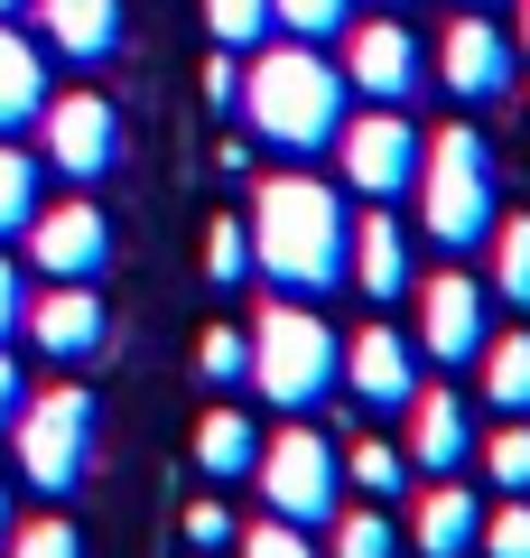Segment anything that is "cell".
I'll return each mask as SVG.
<instances>
[{
    "label": "cell",
    "instance_id": "7c38bea8",
    "mask_svg": "<svg viewBox=\"0 0 530 558\" xmlns=\"http://www.w3.org/2000/svg\"><path fill=\"white\" fill-rule=\"evenodd\" d=\"M28 260H38L47 279H103V260H112L103 205H38V215H28Z\"/></svg>",
    "mask_w": 530,
    "mask_h": 558
},
{
    "label": "cell",
    "instance_id": "f1b7e54d",
    "mask_svg": "<svg viewBox=\"0 0 530 558\" xmlns=\"http://www.w3.org/2000/svg\"><path fill=\"white\" fill-rule=\"evenodd\" d=\"M345 10L353 0H270V28H289V38H335V28H345Z\"/></svg>",
    "mask_w": 530,
    "mask_h": 558
},
{
    "label": "cell",
    "instance_id": "9a60e30c",
    "mask_svg": "<svg viewBox=\"0 0 530 558\" xmlns=\"http://www.w3.org/2000/svg\"><path fill=\"white\" fill-rule=\"evenodd\" d=\"M345 391L363 400V410H410L419 354L392 336V326H363V336H345Z\"/></svg>",
    "mask_w": 530,
    "mask_h": 558
},
{
    "label": "cell",
    "instance_id": "ab89813d",
    "mask_svg": "<svg viewBox=\"0 0 530 558\" xmlns=\"http://www.w3.org/2000/svg\"><path fill=\"white\" fill-rule=\"evenodd\" d=\"M0 10H28V0H0Z\"/></svg>",
    "mask_w": 530,
    "mask_h": 558
},
{
    "label": "cell",
    "instance_id": "30bf717a",
    "mask_svg": "<svg viewBox=\"0 0 530 558\" xmlns=\"http://www.w3.org/2000/svg\"><path fill=\"white\" fill-rule=\"evenodd\" d=\"M511 57H521V47H511L493 20H474V10H466V20H447V38H437V84H447L456 102L484 112V102L511 94Z\"/></svg>",
    "mask_w": 530,
    "mask_h": 558
},
{
    "label": "cell",
    "instance_id": "74e56055",
    "mask_svg": "<svg viewBox=\"0 0 530 558\" xmlns=\"http://www.w3.org/2000/svg\"><path fill=\"white\" fill-rule=\"evenodd\" d=\"M511 47H521V57H530V0H521V28H511Z\"/></svg>",
    "mask_w": 530,
    "mask_h": 558
},
{
    "label": "cell",
    "instance_id": "d6a6232c",
    "mask_svg": "<svg viewBox=\"0 0 530 558\" xmlns=\"http://www.w3.org/2000/svg\"><path fill=\"white\" fill-rule=\"evenodd\" d=\"M242 558H316V539L298 521H261V531H242Z\"/></svg>",
    "mask_w": 530,
    "mask_h": 558
},
{
    "label": "cell",
    "instance_id": "8fae6325",
    "mask_svg": "<svg viewBox=\"0 0 530 558\" xmlns=\"http://www.w3.org/2000/svg\"><path fill=\"white\" fill-rule=\"evenodd\" d=\"M345 84L363 102H410L419 84H429V57H419V38L400 20H373V28L345 38Z\"/></svg>",
    "mask_w": 530,
    "mask_h": 558
},
{
    "label": "cell",
    "instance_id": "e575fe53",
    "mask_svg": "<svg viewBox=\"0 0 530 558\" xmlns=\"http://www.w3.org/2000/svg\"><path fill=\"white\" fill-rule=\"evenodd\" d=\"M186 539H196V549H224V539H233V512H224V502H196V512H186Z\"/></svg>",
    "mask_w": 530,
    "mask_h": 558
},
{
    "label": "cell",
    "instance_id": "7402d4cb",
    "mask_svg": "<svg viewBox=\"0 0 530 558\" xmlns=\"http://www.w3.org/2000/svg\"><path fill=\"white\" fill-rule=\"evenodd\" d=\"M345 475L363 484L373 502H400V494H410V447H392V438H363V447H345Z\"/></svg>",
    "mask_w": 530,
    "mask_h": 558
},
{
    "label": "cell",
    "instance_id": "d590c367",
    "mask_svg": "<svg viewBox=\"0 0 530 558\" xmlns=\"http://www.w3.org/2000/svg\"><path fill=\"white\" fill-rule=\"evenodd\" d=\"M20 317H28V289H20V270H10V260H0V344L20 336Z\"/></svg>",
    "mask_w": 530,
    "mask_h": 558
},
{
    "label": "cell",
    "instance_id": "2e32d148",
    "mask_svg": "<svg viewBox=\"0 0 530 558\" xmlns=\"http://www.w3.org/2000/svg\"><path fill=\"white\" fill-rule=\"evenodd\" d=\"M474 539H484V502L466 494V475H437L410 512V549L419 558H466Z\"/></svg>",
    "mask_w": 530,
    "mask_h": 558
},
{
    "label": "cell",
    "instance_id": "f546056e",
    "mask_svg": "<svg viewBox=\"0 0 530 558\" xmlns=\"http://www.w3.org/2000/svg\"><path fill=\"white\" fill-rule=\"evenodd\" d=\"M484 558H530V494H503V512H484Z\"/></svg>",
    "mask_w": 530,
    "mask_h": 558
},
{
    "label": "cell",
    "instance_id": "5bb4252c",
    "mask_svg": "<svg viewBox=\"0 0 530 558\" xmlns=\"http://www.w3.org/2000/svg\"><path fill=\"white\" fill-rule=\"evenodd\" d=\"M20 326L38 336V354H57V363L103 354V336H112V317H103V299H94V279H57L47 299H28Z\"/></svg>",
    "mask_w": 530,
    "mask_h": 558
},
{
    "label": "cell",
    "instance_id": "e0dca14e",
    "mask_svg": "<svg viewBox=\"0 0 530 558\" xmlns=\"http://www.w3.org/2000/svg\"><path fill=\"white\" fill-rule=\"evenodd\" d=\"M38 28H47L57 57L103 65V57L121 47V0H38Z\"/></svg>",
    "mask_w": 530,
    "mask_h": 558
},
{
    "label": "cell",
    "instance_id": "603a6c76",
    "mask_svg": "<svg viewBox=\"0 0 530 558\" xmlns=\"http://www.w3.org/2000/svg\"><path fill=\"white\" fill-rule=\"evenodd\" d=\"M493 299L503 307H530V215H511V223H493Z\"/></svg>",
    "mask_w": 530,
    "mask_h": 558
},
{
    "label": "cell",
    "instance_id": "484cf974",
    "mask_svg": "<svg viewBox=\"0 0 530 558\" xmlns=\"http://www.w3.org/2000/svg\"><path fill=\"white\" fill-rule=\"evenodd\" d=\"M242 270H252V233H242V215H215V223H205V279L233 289Z\"/></svg>",
    "mask_w": 530,
    "mask_h": 558
},
{
    "label": "cell",
    "instance_id": "9c48e42d",
    "mask_svg": "<svg viewBox=\"0 0 530 558\" xmlns=\"http://www.w3.org/2000/svg\"><path fill=\"white\" fill-rule=\"evenodd\" d=\"M38 131H47V168H65L75 186H94L103 168L121 159V121H112L103 94H47Z\"/></svg>",
    "mask_w": 530,
    "mask_h": 558
},
{
    "label": "cell",
    "instance_id": "8d00e7d4",
    "mask_svg": "<svg viewBox=\"0 0 530 558\" xmlns=\"http://www.w3.org/2000/svg\"><path fill=\"white\" fill-rule=\"evenodd\" d=\"M10 418H20V363L0 354V438H10Z\"/></svg>",
    "mask_w": 530,
    "mask_h": 558
},
{
    "label": "cell",
    "instance_id": "44dd1931",
    "mask_svg": "<svg viewBox=\"0 0 530 558\" xmlns=\"http://www.w3.org/2000/svg\"><path fill=\"white\" fill-rule=\"evenodd\" d=\"M474 363H484V400H493V410L530 418V326H521V336H493Z\"/></svg>",
    "mask_w": 530,
    "mask_h": 558
},
{
    "label": "cell",
    "instance_id": "836d02e7",
    "mask_svg": "<svg viewBox=\"0 0 530 558\" xmlns=\"http://www.w3.org/2000/svg\"><path fill=\"white\" fill-rule=\"evenodd\" d=\"M205 102H215V112H233V102H242V65H233V47H215V65H205Z\"/></svg>",
    "mask_w": 530,
    "mask_h": 558
},
{
    "label": "cell",
    "instance_id": "7a4b0ae2",
    "mask_svg": "<svg viewBox=\"0 0 530 558\" xmlns=\"http://www.w3.org/2000/svg\"><path fill=\"white\" fill-rule=\"evenodd\" d=\"M242 112H252V131L270 140V149L316 159V149H335V131H345L353 84H345V65H326L308 38H289V47H261L252 84H242Z\"/></svg>",
    "mask_w": 530,
    "mask_h": 558
},
{
    "label": "cell",
    "instance_id": "6da1fadb",
    "mask_svg": "<svg viewBox=\"0 0 530 558\" xmlns=\"http://www.w3.org/2000/svg\"><path fill=\"white\" fill-rule=\"evenodd\" d=\"M252 270L279 299H326L353 279V215L316 178H261L252 196Z\"/></svg>",
    "mask_w": 530,
    "mask_h": 558
},
{
    "label": "cell",
    "instance_id": "277c9868",
    "mask_svg": "<svg viewBox=\"0 0 530 558\" xmlns=\"http://www.w3.org/2000/svg\"><path fill=\"white\" fill-rule=\"evenodd\" d=\"M335 381H345V336H335L316 307H261V326H252V391L270 400V410L308 418V410H326Z\"/></svg>",
    "mask_w": 530,
    "mask_h": 558
},
{
    "label": "cell",
    "instance_id": "60d3db41",
    "mask_svg": "<svg viewBox=\"0 0 530 558\" xmlns=\"http://www.w3.org/2000/svg\"><path fill=\"white\" fill-rule=\"evenodd\" d=\"M392 10H400V0H392Z\"/></svg>",
    "mask_w": 530,
    "mask_h": 558
},
{
    "label": "cell",
    "instance_id": "4316f807",
    "mask_svg": "<svg viewBox=\"0 0 530 558\" xmlns=\"http://www.w3.org/2000/svg\"><path fill=\"white\" fill-rule=\"evenodd\" d=\"M326 531H335V558H400L392 512H345V521H326Z\"/></svg>",
    "mask_w": 530,
    "mask_h": 558
},
{
    "label": "cell",
    "instance_id": "f35d334b",
    "mask_svg": "<svg viewBox=\"0 0 530 558\" xmlns=\"http://www.w3.org/2000/svg\"><path fill=\"white\" fill-rule=\"evenodd\" d=\"M0 539H10V484H0Z\"/></svg>",
    "mask_w": 530,
    "mask_h": 558
},
{
    "label": "cell",
    "instance_id": "ba28073f",
    "mask_svg": "<svg viewBox=\"0 0 530 558\" xmlns=\"http://www.w3.org/2000/svg\"><path fill=\"white\" fill-rule=\"evenodd\" d=\"M493 344V307H484V279L466 270H437L429 289H419V354L447 363V373H466L474 354Z\"/></svg>",
    "mask_w": 530,
    "mask_h": 558
},
{
    "label": "cell",
    "instance_id": "ffe728a7",
    "mask_svg": "<svg viewBox=\"0 0 530 558\" xmlns=\"http://www.w3.org/2000/svg\"><path fill=\"white\" fill-rule=\"evenodd\" d=\"M196 465H205L215 484H242V475L261 465V428H252L242 410H205V428H196Z\"/></svg>",
    "mask_w": 530,
    "mask_h": 558
},
{
    "label": "cell",
    "instance_id": "52a82bcc",
    "mask_svg": "<svg viewBox=\"0 0 530 558\" xmlns=\"http://www.w3.org/2000/svg\"><path fill=\"white\" fill-rule=\"evenodd\" d=\"M419 149H429V140L410 131V112H400V102L345 112V131H335L345 186H353V196H373V205H392V196H410V186H419Z\"/></svg>",
    "mask_w": 530,
    "mask_h": 558
},
{
    "label": "cell",
    "instance_id": "4fadbf2b",
    "mask_svg": "<svg viewBox=\"0 0 530 558\" xmlns=\"http://www.w3.org/2000/svg\"><path fill=\"white\" fill-rule=\"evenodd\" d=\"M400 418H410V438H400V447H410L419 475H466V465H474V418H466V391H447V381H419Z\"/></svg>",
    "mask_w": 530,
    "mask_h": 558
},
{
    "label": "cell",
    "instance_id": "d6986e66",
    "mask_svg": "<svg viewBox=\"0 0 530 558\" xmlns=\"http://www.w3.org/2000/svg\"><path fill=\"white\" fill-rule=\"evenodd\" d=\"M38 112H47V57L20 28H0V140L38 131Z\"/></svg>",
    "mask_w": 530,
    "mask_h": 558
},
{
    "label": "cell",
    "instance_id": "83f0119b",
    "mask_svg": "<svg viewBox=\"0 0 530 558\" xmlns=\"http://www.w3.org/2000/svg\"><path fill=\"white\" fill-rule=\"evenodd\" d=\"M205 20H215V47H261L270 38V0H205Z\"/></svg>",
    "mask_w": 530,
    "mask_h": 558
},
{
    "label": "cell",
    "instance_id": "d4e9b609",
    "mask_svg": "<svg viewBox=\"0 0 530 558\" xmlns=\"http://www.w3.org/2000/svg\"><path fill=\"white\" fill-rule=\"evenodd\" d=\"M28 215H38V159L0 140V233H28Z\"/></svg>",
    "mask_w": 530,
    "mask_h": 558
},
{
    "label": "cell",
    "instance_id": "4dcf8cb0",
    "mask_svg": "<svg viewBox=\"0 0 530 558\" xmlns=\"http://www.w3.org/2000/svg\"><path fill=\"white\" fill-rule=\"evenodd\" d=\"M10 558H84V539H75L65 512H47V521H20L10 531Z\"/></svg>",
    "mask_w": 530,
    "mask_h": 558
},
{
    "label": "cell",
    "instance_id": "1f68e13d",
    "mask_svg": "<svg viewBox=\"0 0 530 558\" xmlns=\"http://www.w3.org/2000/svg\"><path fill=\"white\" fill-rule=\"evenodd\" d=\"M205 381H252V336L242 326H215L205 336Z\"/></svg>",
    "mask_w": 530,
    "mask_h": 558
},
{
    "label": "cell",
    "instance_id": "ac0fdd59",
    "mask_svg": "<svg viewBox=\"0 0 530 558\" xmlns=\"http://www.w3.org/2000/svg\"><path fill=\"white\" fill-rule=\"evenodd\" d=\"M353 289H363L373 307H392L400 289H410V242H400L392 205H382L373 223H353Z\"/></svg>",
    "mask_w": 530,
    "mask_h": 558
},
{
    "label": "cell",
    "instance_id": "3957f363",
    "mask_svg": "<svg viewBox=\"0 0 530 558\" xmlns=\"http://www.w3.org/2000/svg\"><path fill=\"white\" fill-rule=\"evenodd\" d=\"M503 223V168H493V140L484 131H437L419 149V233L437 252H474V242Z\"/></svg>",
    "mask_w": 530,
    "mask_h": 558
},
{
    "label": "cell",
    "instance_id": "5b68a950",
    "mask_svg": "<svg viewBox=\"0 0 530 558\" xmlns=\"http://www.w3.org/2000/svg\"><path fill=\"white\" fill-rule=\"evenodd\" d=\"M20 475L38 484V494H75L84 484V465H94V391L84 381H47L38 400H20Z\"/></svg>",
    "mask_w": 530,
    "mask_h": 558
},
{
    "label": "cell",
    "instance_id": "8992f818",
    "mask_svg": "<svg viewBox=\"0 0 530 558\" xmlns=\"http://www.w3.org/2000/svg\"><path fill=\"white\" fill-rule=\"evenodd\" d=\"M261 502H270V521H298V531H326L335 521V494H345V457H335L326 438H316L308 418L298 428H279V438H261Z\"/></svg>",
    "mask_w": 530,
    "mask_h": 558
},
{
    "label": "cell",
    "instance_id": "cb8c5ba5",
    "mask_svg": "<svg viewBox=\"0 0 530 558\" xmlns=\"http://www.w3.org/2000/svg\"><path fill=\"white\" fill-rule=\"evenodd\" d=\"M474 465H484L503 494H530V418H503L493 438H474Z\"/></svg>",
    "mask_w": 530,
    "mask_h": 558
}]
</instances>
